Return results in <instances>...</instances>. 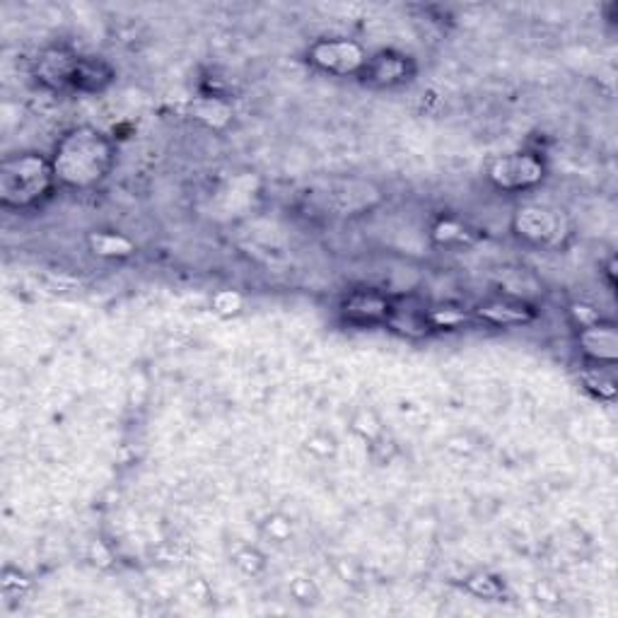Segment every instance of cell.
Here are the masks:
<instances>
[{
	"label": "cell",
	"mask_w": 618,
	"mask_h": 618,
	"mask_svg": "<svg viewBox=\"0 0 618 618\" xmlns=\"http://www.w3.org/2000/svg\"><path fill=\"white\" fill-rule=\"evenodd\" d=\"M582 385L587 391H592L594 397L599 399H614L616 397V381L614 377L606 373L604 367L594 365L592 369H584L582 373Z\"/></svg>",
	"instance_id": "obj_13"
},
{
	"label": "cell",
	"mask_w": 618,
	"mask_h": 618,
	"mask_svg": "<svg viewBox=\"0 0 618 618\" xmlns=\"http://www.w3.org/2000/svg\"><path fill=\"white\" fill-rule=\"evenodd\" d=\"M433 238L440 244H445V246H449V244H469L471 242V230L462 222H457L452 218H445V220H440L433 228Z\"/></svg>",
	"instance_id": "obj_14"
},
{
	"label": "cell",
	"mask_w": 618,
	"mask_h": 618,
	"mask_svg": "<svg viewBox=\"0 0 618 618\" xmlns=\"http://www.w3.org/2000/svg\"><path fill=\"white\" fill-rule=\"evenodd\" d=\"M111 81H114V71H111V65L107 61L93 59V56H81L73 83L75 89H83V93H99V89H105Z\"/></svg>",
	"instance_id": "obj_11"
},
{
	"label": "cell",
	"mask_w": 618,
	"mask_h": 618,
	"mask_svg": "<svg viewBox=\"0 0 618 618\" xmlns=\"http://www.w3.org/2000/svg\"><path fill=\"white\" fill-rule=\"evenodd\" d=\"M367 51L353 39H319L307 49V61L329 75H361L367 63Z\"/></svg>",
	"instance_id": "obj_4"
},
{
	"label": "cell",
	"mask_w": 618,
	"mask_h": 618,
	"mask_svg": "<svg viewBox=\"0 0 618 618\" xmlns=\"http://www.w3.org/2000/svg\"><path fill=\"white\" fill-rule=\"evenodd\" d=\"M51 165L61 186L75 191L95 189L114 167V143L93 126L71 129L56 143Z\"/></svg>",
	"instance_id": "obj_1"
},
{
	"label": "cell",
	"mask_w": 618,
	"mask_h": 618,
	"mask_svg": "<svg viewBox=\"0 0 618 618\" xmlns=\"http://www.w3.org/2000/svg\"><path fill=\"white\" fill-rule=\"evenodd\" d=\"M476 314L481 319H486L488 324H496V327H514V324H526L536 317L532 307L522 305V302H510V300L488 302V305H481Z\"/></svg>",
	"instance_id": "obj_10"
},
{
	"label": "cell",
	"mask_w": 618,
	"mask_h": 618,
	"mask_svg": "<svg viewBox=\"0 0 618 618\" xmlns=\"http://www.w3.org/2000/svg\"><path fill=\"white\" fill-rule=\"evenodd\" d=\"M77 63H81V56L71 53L69 49L53 47V49H47V51L39 53L37 65H35V75L44 87L65 89V87H73V83H75Z\"/></svg>",
	"instance_id": "obj_7"
},
{
	"label": "cell",
	"mask_w": 618,
	"mask_h": 618,
	"mask_svg": "<svg viewBox=\"0 0 618 618\" xmlns=\"http://www.w3.org/2000/svg\"><path fill=\"white\" fill-rule=\"evenodd\" d=\"M343 317L351 324H381L389 322L391 305L385 295L375 290H358L343 302Z\"/></svg>",
	"instance_id": "obj_9"
},
{
	"label": "cell",
	"mask_w": 618,
	"mask_h": 618,
	"mask_svg": "<svg viewBox=\"0 0 618 618\" xmlns=\"http://www.w3.org/2000/svg\"><path fill=\"white\" fill-rule=\"evenodd\" d=\"M413 65L411 59L397 51H379L375 56H369L363 73L358 77H363V83L369 87H397L411 81Z\"/></svg>",
	"instance_id": "obj_6"
},
{
	"label": "cell",
	"mask_w": 618,
	"mask_h": 618,
	"mask_svg": "<svg viewBox=\"0 0 618 618\" xmlns=\"http://www.w3.org/2000/svg\"><path fill=\"white\" fill-rule=\"evenodd\" d=\"M87 244L95 256H102V258H129L136 254V244H133L126 234L114 232V230L89 232Z\"/></svg>",
	"instance_id": "obj_12"
},
{
	"label": "cell",
	"mask_w": 618,
	"mask_h": 618,
	"mask_svg": "<svg viewBox=\"0 0 618 618\" xmlns=\"http://www.w3.org/2000/svg\"><path fill=\"white\" fill-rule=\"evenodd\" d=\"M512 230L520 240L536 246H560L570 234L564 210L526 204L514 210Z\"/></svg>",
	"instance_id": "obj_3"
},
{
	"label": "cell",
	"mask_w": 618,
	"mask_h": 618,
	"mask_svg": "<svg viewBox=\"0 0 618 618\" xmlns=\"http://www.w3.org/2000/svg\"><path fill=\"white\" fill-rule=\"evenodd\" d=\"M56 184L51 157L41 153H17L0 162V204L8 210L37 208Z\"/></svg>",
	"instance_id": "obj_2"
},
{
	"label": "cell",
	"mask_w": 618,
	"mask_h": 618,
	"mask_svg": "<svg viewBox=\"0 0 618 618\" xmlns=\"http://www.w3.org/2000/svg\"><path fill=\"white\" fill-rule=\"evenodd\" d=\"M544 160L534 153H510L488 167L490 184L500 191H526L544 182Z\"/></svg>",
	"instance_id": "obj_5"
},
{
	"label": "cell",
	"mask_w": 618,
	"mask_h": 618,
	"mask_svg": "<svg viewBox=\"0 0 618 618\" xmlns=\"http://www.w3.org/2000/svg\"><path fill=\"white\" fill-rule=\"evenodd\" d=\"M580 353L594 365H611L618 358V334L614 324L594 322L578 329Z\"/></svg>",
	"instance_id": "obj_8"
}]
</instances>
